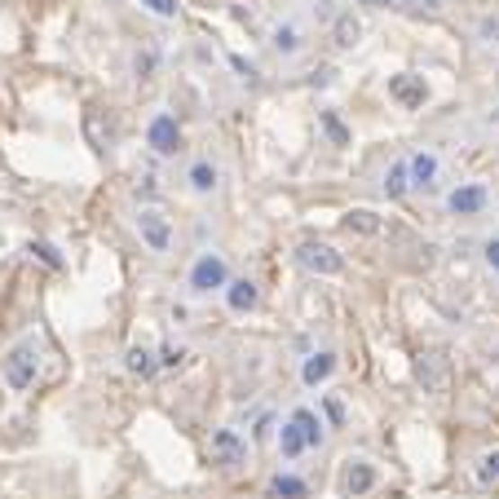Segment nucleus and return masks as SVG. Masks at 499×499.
Returning a JSON list of instances; mask_svg holds the SVG:
<instances>
[{
    "mask_svg": "<svg viewBox=\"0 0 499 499\" xmlns=\"http://www.w3.org/2000/svg\"><path fill=\"white\" fill-rule=\"evenodd\" d=\"M186 283H191L195 297L226 292V283H230V265H226V256H221V252H200L195 265H191V274H186Z\"/></svg>",
    "mask_w": 499,
    "mask_h": 499,
    "instance_id": "obj_1",
    "label": "nucleus"
},
{
    "mask_svg": "<svg viewBox=\"0 0 499 499\" xmlns=\"http://www.w3.org/2000/svg\"><path fill=\"white\" fill-rule=\"evenodd\" d=\"M36 367H40L36 345H18V350H9L0 358V371H4L9 389H31L36 385Z\"/></svg>",
    "mask_w": 499,
    "mask_h": 499,
    "instance_id": "obj_2",
    "label": "nucleus"
},
{
    "mask_svg": "<svg viewBox=\"0 0 499 499\" xmlns=\"http://www.w3.org/2000/svg\"><path fill=\"white\" fill-rule=\"evenodd\" d=\"M415 380L424 385V394H447L450 385V358L447 350H424L415 358Z\"/></svg>",
    "mask_w": 499,
    "mask_h": 499,
    "instance_id": "obj_3",
    "label": "nucleus"
},
{
    "mask_svg": "<svg viewBox=\"0 0 499 499\" xmlns=\"http://www.w3.org/2000/svg\"><path fill=\"white\" fill-rule=\"evenodd\" d=\"M297 265L300 270H309V274H318V279H336V274L345 270V256H341L336 248H327V244H300Z\"/></svg>",
    "mask_w": 499,
    "mask_h": 499,
    "instance_id": "obj_4",
    "label": "nucleus"
},
{
    "mask_svg": "<svg viewBox=\"0 0 499 499\" xmlns=\"http://www.w3.org/2000/svg\"><path fill=\"white\" fill-rule=\"evenodd\" d=\"M147 142L155 155H177V150H182V124H177V115H168V111L150 115Z\"/></svg>",
    "mask_w": 499,
    "mask_h": 499,
    "instance_id": "obj_5",
    "label": "nucleus"
},
{
    "mask_svg": "<svg viewBox=\"0 0 499 499\" xmlns=\"http://www.w3.org/2000/svg\"><path fill=\"white\" fill-rule=\"evenodd\" d=\"M138 235H142V244H147L150 252L173 248V226H168V217H164L159 208H142V212H138Z\"/></svg>",
    "mask_w": 499,
    "mask_h": 499,
    "instance_id": "obj_6",
    "label": "nucleus"
},
{
    "mask_svg": "<svg viewBox=\"0 0 499 499\" xmlns=\"http://www.w3.org/2000/svg\"><path fill=\"white\" fill-rule=\"evenodd\" d=\"M376 491V468L367 459H345V473H341V495L345 499H362Z\"/></svg>",
    "mask_w": 499,
    "mask_h": 499,
    "instance_id": "obj_7",
    "label": "nucleus"
},
{
    "mask_svg": "<svg viewBox=\"0 0 499 499\" xmlns=\"http://www.w3.org/2000/svg\"><path fill=\"white\" fill-rule=\"evenodd\" d=\"M438 173H442V159H438L433 150H415V155L406 159V177H411V186H415V191L438 186Z\"/></svg>",
    "mask_w": 499,
    "mask_h": 499,
    "instance_id": "obj_8",
    "label": "nucleus"
},
{
    "mask_svg": "<svg viewBox=\"0 0 499 499\" xmlns=\"http://www.w3.org/2000/svg\"><path fill=\"white\" fill-rule=\"evenodd\" d=\"M447 208L455 217H477L482 208H486V186H477V182H468V186H459V191H450L447 195Z\"/></svg>",
    "mask_w": 499,
    "mask_h": 499,
    "instance_id": "obj_9",
    "label": "nucleus"
},
{
    "mask_svg": "<svg viewBox=\"0 0 499 499\" xmlns=\"http://www.w3.org/2000/svg\"><path fill=\"white\" fill-rule=\"evenodd\" d=\"M212 455H217L221 464H230V468H235V464H244L248 442H244L235 429H217V433H212Z\"/></svg>",
    "mask_w": 499,
    "mask_h": 499,
    "instance_id": "obj_10",
    "label": "nucleus"
},
{
    "mask_svg": "<svg viewBox=\"0 0 499 499\" xmlns=\"http://www.w3.org/2000/svg\"><path fill=\"white\" fill-rule=\"evenodd\" d=\"M226 305H230V314H252V309L261 305L256 283H252V279H230V283H226Z\"/></svg>",
    "mask_w": 499,
    "mask_h": 499,
    "instance_id": "obj_11",
    "label": "nucleus"
},
{
    "mask_svg": "<svg viewBox=\"0 0 499 499\" xmlns=\"http://www.w3.org/2000/svg\"><path fill=\"white\" fill-rule=\"evenodd\" d=\"M389 98L402 106H424L429 89H424V76H394L389 80Z\"/></svg>",
    "mask_w": 499,
    "mask_h": 499,
    "instance_id": "obj_12",
    "label": "nucleus"
},
{
    "mask_svg": "<svg viewBox=\"0 0 499 499\" xmlns=\"http://www.w3.org/2000/svg\"><path fill=\"white\" fill-rule=\"evenodd\" d=\"M332 371H336V353L318 350V353H309V358H305V367H300V380H305L309 389H318L323 380H332Z\"/></svg>",
    "mask_w": 499,
    "mask_h": 499,
    "instance_id": "obj_13",
    "label": "nucleus"
},
{
    "mask_svg": "<svg viewBox=\"0 0 499 499\" xmlns=\"http://www.w3.org/2000/svg\"><path fill=\"white\" fill-rule=\"evenodd\" d=\"M186 182H191V191H195V195H212V191H217V182H221V173H217V164H212V159H195V164L186 168Z\"/></svg>",
    "mask_w": 499,
    "mask_h": 499,
    "instance_id": "obj_14",
    "label": "nucleus"
},
{
    "mask_svg": "<svg viewBox=\"0 0 499 499\" xmlns=\"http://www.w3.org/2000/svg\"><path fill=\"white\" fill-rule=\"evenodd\" d=\"M292 424L300 429V438H305V447L309 450L323 447V420H318L309 406H297V411H292Z\"/></svg>",
    "mask_w": 499,
    "mask_h": 499,
    "instance_id": "obj_15",
    "label": "nucleus"
},
{
    "mask_svg": "<svg viewBox=\"0 0 499 499\" xmlns=\"http://www.w3.org/2000/svg\"><path fill=\"white\" fill-rule=\"evenodd\" d=\"M332 40H336L341 49H353V45L362 40V22L353 18L350 9H345V13H336V22H332Z\"/></svg>",
    "mask_w": 499,
    "mask_h": 499,
    "instance_id": "obj_16",
    "label": "nucleus"
},
{
    "mask_svg": "<svg viewBox=\"0 0 499 499\" xmlns=\"http://www.w3.org/2000/svg\"><path fill=\"white\" fill-rule=\"evenodd\" d=\"M270 499H305V482H300L297 473H279L274 482H270Z\"/></svg>",
    "mask_w": 499,
    "mask_h": 499,
    "instance_id": "obj_17",
    "label": "nucleus"
},
{
    "mask_svg": "<svg viewBox=\"0 0 499 499\" xmlns=\"http://www.w3.org/2000/svg\"><path fill=\"white\" fill-rule=\"evenodd\" d=\"M270 45H274L279 53H297L300 45H305V36H300L297 22H279V27H274V36H270Z\"/></svg>",
    "mask_w": 499,
    "mask_h": 499,
    "instance_id": "obj_18",
    "label": "nucleus"
},
{
    "mask_svg": "<svg viewBox=\"0 0 499 499\" xmlns=\"http://www.w3.org/2000/svg\"><path fill=\"white\" fill-rule=\"evenodd\" d=\"M279 450H283V459H300V455L309 450V447H305V438H300V429L292 424V420L279 429Z\"/></svg>",
    "mask_w": 499,
    "mask_h": 499,
    "instance_id": "obj_19",
    "label": "nucleus"
},
{
    "mask_svg": "<svg viewBox=\"0 0 499 499\" xmlns=\"http://www.w3.org/2000/svg\"><path fill=\"white\" fill-rule=\"evenodd\" d=\"M129 371L142 376V380H150V376L159 371V358H155L150 350H142V345H133V350H129Z\"/></svg>",
    "mask_w": 499,
    "mask_h": 499,
    "instance_id": "obj_20",
    "label": "nucleus"
},
{
    "mask_svg": "<svg viewBox=\"0 0 499 499\" xmlns=\"http://www.w3.org/2000/svg\"><path fill=\"white\" fill-rule=\"evenodd\" d=\"M406 191H411V177H406V159H398V164H394V168L385 173V195H389V200H402Z\"/></svg>",
    "mask_w": 499,
    "mask_h": 499,
    "instance_id": "obj_21",
    "label": "nucleus"
},
{
    "mask_svg": "<svg viewBox=\"0 0 499 499\" xmlns=\"http://www.w3.org/2000/svg\"><path fill=\"white\" fill-rule=\"evenodd\" d=\"M345 226L358 230V235H376V230H380V217H376V212H367V208H353L350 217H345Z\"/></svg>",
    "mask_w": 499,
    "mask_h": 499,
    "instance_id": "obj_22",
    "label": "nucleus"
},
{
    "mask_svg": "<svg viewBox=\"0 0 499 499\" xmlns=\"http://www.w3.org/2000/svg\"><path fill=\"white\" fill-rule=\"evenodd\" d=\"M477 482L482 486H499V450H486L477 459Z\"/></svg>",
    "mask_w": 499,
    "mask_h": 499,
    "instance_id": "obj_23",
    "label": "nucleus"
},
{
    "mask_svg": "<svg viewBox=\"0 0 499 499\" xmlns=\"http://www.w3.org/2000/svg\"><path fill=\"white\" fill-rule=\"evenodd\" d=\"M323 129H327V138H332L336 147H350V129H345V124H341V120H336L332 111L323 115Z\"/></svg>",
    "mask_w": 499,
    "mask_h": 499,
    "instance_id": "obj_24",
    "label": "nucleus"
},
{
    "mask_svg": "<svg viewBox=\"0 0 499 499\" xmlns=\"http://www.w3.org/2000/svg\"><path fill=\"white\" fill-rule=\"evenodd\" d=\"M155 358H159V367H164V371H173V367H182V362H186V350H182V345H164Z\"/></svg>",
    "mask_w": 499,
    "mask_h": 499,
    "instance_id": "obj_25",
    "label": "nucleus"
},
{
    "mask_svg": "<svg viewBox=\"0 0 499 499\" xmlns=\"http://www.w3.org/2000/svg\"><path fill=\"white\" fill-rule=\"evenodd\" d=\"M138 4H147L150 13H159V18H177V9H182L177 0H138Z\"/></svg>",
    "mask_w": 499,
    "mask_h": 499,
    "instance_id": "obj_26",
    "label": "nucleus"
},
{
    "mask_svg": "<svg viewBox=\"0 0 499 499\" xmlns=\"http://www.w3.org/2000/svg\"><path fill=\"white\" fill-rule=\"evenodd\" d=\"M36 256H40V261H45V265H49V270H62V256H58V248H49V244H36Z\"/></svg>",
    "mask_w": 499,
    "mask_h": 499,
    "instance_id": "obj_27",
    "label": "nucleus"
},
{
    "mask_svg": "<svg viewBox=\"0 0 499 499\" xmlns=\"http://www.w3.org/2000/svg\"><path fill=\"white\" fill-rule=\"evenodd\" d=\"M323 406H327V420H332V424H345V406H341V398H327Z\"/></svg>",
    "mask_w": 499,
    "mask_h": 499,
    "instance_id": "obj_28",
    "label": "nucleus"
},
{
    "mask_svg": "<svg viewBox=\"0 0 499 499\" xmlns=\"http://www.w3.org/2000/svg\"><path fill=\"white\" fill-rule=\"evenodd\" d=\"M155 71V53H138V76H150Z\"/></svg>",
    "mask_w": 499,
    "mask_h": 499,
    "instance_id": "obj_29",
    "label": "nucleus"
},
{
    "mask_svg": "<svg viewBox=\"0 0 499 499\" xmlns=\"http://www.w3.org/2000/svg\"><path fill=\"white\" fill-rule=\"evenodd\" d=\"M482 252H486V265H491V270H499V239H491Z\"/></svg>",
    "mask_w": 499,
    "mask_h": 499,
    "instance_id": "obj_30",
    "label": "nucleus"
},
{
    "mask_svg": "<svg viewBox=\"0 0 499 499\" xmlns=\"http://www.w3.org/2000/svg\"><path fill=\"white\" fill-rule=\"evenodd\" d=\"M358 4H367V9H385V4H398V0H358Z\"/></svg>",
    "mask_w": 499,
    "mask_h": 499,
    "instance_id": "obj_31",
    "label": "nucleus"
}]
</instances>
